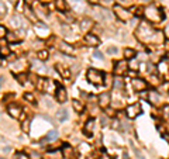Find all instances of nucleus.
Instances as JSON below:
<instances>
[{"mask_svg": "<svg viewBox=\"0 0 169 159\" xmlns=\"http://www.w3.org/2000/svg\"><path fill=\"white\" fill-rule=\"evenodd\" d=\"M156 34L158 33H155V31L152 30L151 25H149V24H146V23H142L141 25H140V28H138V31H137L138 38H140L141 41H145V42L151 41Z\"/></svg>", "mask_w": 169, "mask_h": 159, "instance_id": "1", "label": "nucleus"}, {"mask_svg": "<svg viewBox=\"0 0 169 159\" xmlns=\"http://www.w3.org/2000/svg\"><path fill=\"white\" fill-rule=\"evenodd\" d=\"M144 13H145L146 19L151 20V21H154V23H159V21H162V19L165 17L164 13H162V11H161L156 6H148Z\"/></svg>", "mask_w": 169, "mask_h": 159, "instance_id": "2", "label": "nucleus"}, {"mask_svg": "<svg viewBox=\"0 0 169 159\" xmlns=\"http://www.w3.org/2000/svg\"><path fill=\"white\" fill-rule=\"evenodd\" d=\"M103 79H104V75L101 73L100 70L97 69H89L87 70V80L93 84H101L103 83Z\"/></svg>", "mask_w": 169, "mask_h": 159, "instance_id": "3", "label": "nucleus"}, {"mask_svg": "<svg viewBox=\"0 0 169 159\" xmlns=\"http://www.w3.org/2000/svg\"><path fill=\"white\" fill-rule=\"evenodd\" d=\"M114 13L117 16V19L121 20V21H128L131 17V11L124 9L123 6H114Z\"/></svg>", "mask_w": 169, "mask_h": 159, "instance_id": "4", "label": "nucleus"}, {"mask_svg": "<svg viewBox=\"0 0 169 159\" xmlns=\"http://www.w3.org/2000/svg\"><path fill=\"white\" fill-rule=\"evenodd\" d=\"M142 113V107L140 103H134L130 104L127 107V117L128 118H137L140 114Z\"/></svg>", "mask_w": 169, "mask_h": 159, "instance_id": "5", "label": "nucleus"}, {"mask_svg": "<svg viewBox=\"0 0 169 159\" xmlns=\"http://www.w3.org/2000/svg\"><path fill=\"white\" fill-rule=\"evenodd\" d=\"M85 44H86L87 47H99V38L96 35H93V34H86L85 35Z\"/></svg>", "mask_w": 169, "mask_h": 159, "instance_id": "6", "label": "nucleus"}, {"mask_svg": "<svg viewBox=\"0 0 169 159\" xmlns=\"http://www.w3.org/2000/svg\"><path fill=\"white\" fill-rule=\"evenodd\" d=\"M133 89L137 90V92H141V90H145L146 87V82L144 79H138V78H135V79H133Z\"/></svg>", "mask_w": 169, "mask_h": 159, "instance_id": "7", "label": "nucleus"}, {"mask_svg": "<svg viewBox=\"0 0 169 159\" xmlns=\"http://www.w3.org/2000/svg\"><path fill=\"white\" fill-rule=\"evenodd\" d=\"M99 106L101 108H107L110 106V94L109 93H101L99 96Z\"/></svg>", "mask_w": 169, "mask_h": 159, "instance_id": "8", "label": "nucleus"}, {"mask_svg": "<svg viewBox=\"0 0 169 159\" xmlns=\"http://www.w3.org/2000/svg\"><path fill=\"white\" fill-rule=\"evenodd\" d=\"M97 13H99V20H101V21H111V19H113V16H111L109 10L99 9Z\"/></svg>", "mask_w": 169, "mask_h": 159, "instance_id": "9", "label": "nucleus"}, {"mask_svg": "<svg viewBox=\"0 0 169 159\" xmlns=\"http://www.w3.org/2000/svg\"><path fill=\"white\" fill-rule=\"evenodd\" d=\"M148 100H149V103L152 104H159L161 103V94L156 92V90H152V92H149V94H148Z\"/></svg>", "mask_w": 169, "mask_h": 159, "instance_id": "10", "label": "nucleus"}, {"mask_svg": "<svg viewBox=\"0 0 169 159\" xmlns=\"http://www.w3.org/2000/svg\"><path fill=\"white\" fill-rule=\"evenodd\" d=\"M66 99H68L66 90H65L64 87H58V90H56V100H58L59 103H65Z\"/></svg>", "mask_w": 169, "mask_h": 159, "instance_id": "11", "label": "nucleus"}, {"mask_svg": "<svg viewBox=\"0 0 169 159\" xmlns=\"http://www.w3.org/2000/svg\"><path fill=\"white\" fill-rule=\"evenodd\" d=\"M56 70H58V73H59L64 79H69V78H71V70H69L68 68L62 66L61 63H58V65H56Z\"/></svg>", "mask_w": 169, "mask_h": 159, "instance_id": "12", "label": "nucleus"}, {"mask_svg": "<svg viewBox=\"0 0 169 159\" xmlns=\"http://www.w3.org/2000/svg\"><path fill=\"white\" fill-rule=\"evenodd\" d=\"M59 49L66 55H73V52H75L72 45H69L66 42H59Z\"/></svg>", "mask_w": 169, "mask_h": 159, "instance_id": "13", "label": "nucleus"}, {"mask_svg": "<svg viewBox=\"0 0 169 159\" xmlns=\"http://www.w3.org/2000/svg\"><path fill=\"white\" fill-rule=\"evenodd\" d=\"M127 62L125 61H120V62H117V65H116V73L117 75H123V73H125L127 72Z\"/></svg>", "mask_w": 169, "mask_h": 159, "instance_id": "14", "label": "nucleus"}, {"mask_svg": "<svg viewBox=\"0 0 169 159\" xmlns=\"http://www.w3.org/2000/svg\"><path fill=\"white\" fill-rule=\"evenodd\" d=\"M9 113L13 118H20L21 117V108L17 106H10L9 107Z\"/></svg>", "mask_w": 169, "mask_h": 159, "instance_id": "15", "label": "nucleus"}, {"mask_svg": "<svg viewBox=\"0 0 169 159\" xmlns=\"http://www.w3.org/2000/svg\"><path fill=\"white\" fill-rule=\"evenodd\" d=\"M92 27H93V23H92V20L85 19V20H82V21H80V30H82L83 33H87V31H89Z\"/></svg>", "mask_w": 169, "mask_h": 159, "instance_id": "16", "label": "nucleus"}, {"mask_svg": "<svg viewBox=\"0 0 169 159\" xmlns=\"http://www.w3.org/2000/svg\"><path fill=\"white\" fill-rule=\"evenodd\" d=\"M72 107L75 111H78V113H82L83 111V108H85V106H83V103L80 102V100H72Z\"/></svg>", "mask_w": 169, "mask_h": 159, "instance_id": "17", "label": "nucleus"}, {"mask_svg": "<svg viewBox=\"0 0 169 159\" xmlns=\"http://www.w3.org/2000/svg\"><path fill=\"white\" fill-rule=\"evenodd\" d=\"M58 120H59L61 122L62 121H65V120H68V117H69V113H68V110L66 108H61L59 111H58Z\"/></svg>", "mask_w": 169, "mask_h": 159, "instance_id": "18", "label": "nucleus"}, {"mask_svg": "<svg viewBox=\"0 0 169 159\" xmlns=\"http://www.w3.org/2000/svg\"><path fill=\"white\" fill-rule=\"evenodd\" d=\"M93 127H95V121H93V120H89V121L85 124V132L87 134V137L92 135V132H93Z\"/></svg>", "mask_w": 169, "mask_h": 159, "instance_id": "19", "label": "nucleus"}, {"mask_svg": "<svg viewBox=\"0 0 169 159\" xmlns=\"http://www.w3.org/2000/svg\"><path fill=\"white\" fill-rule=\"evenodd\" d=\"M73 155V149L69 145H64L62 146V156L64 158H71Z\"/></svg>", "mask_w": 169, "mask_h": 159, "instance_id": "20", "label": "nucleus"}, {"mask_svg": "<svg viewBox=\"0 0 169 159\" xmlns=\"http://www.w3.org/2000/svg\"><path fill=\"white\" fill-rule=\"evenodd\" d=\"M55 6H56V9L61 10V11L66 10V3H65V0H55Z\"/></svg>", "mask_w": 169, "mask_h": 159, "instance_id": "21", "label": "nucleus"}, {"mask_svg": "<svg viewBox=\"0 0 169 159\" xmlns=\"http://www.w3.org/2000/svg\"><path fill=\"white\" fill-rule=\"evenodd\" d=\"M113 87H114V90L123 89V87H124L123 79H120V78H116V79H114V83H113Z\"/></svg>", "mask_w": 169, "mask_h": 159, "instance_id": "22", "label": "nucleus"}, {"mask_svg": "<svg viewBox=\"0 0 169 159\" xmlns=\"http://www.w3.org/2000/svg\"><path fill=\"white\" fill-rule=\"evenodd\" d=\"M124 56H125L127 59H133L134 56H135V51L131 49V48H127V49L124 51Z\"/></svg>", "mask_w": 169, "mask_h": 159, "instance_id": "23", "label": "nucleus"}, {"mask_svg": "<svg viewBox=\"0 0 169 159\" xmlns=\"http://www.w3.org/2000/svg\"><path fill=\"white\" fill-rule=\"evenodd\" d=\"M26 14H27V19H30L32 21V23H35L37 19H35V14L32 13L31 9H26Z\"/></svg>", "mask_w": 169, "mask_h": 159, "instance_id": "24", "label": "nucleus"}, {"mask_svg": "<svg viewBox=\"0 0 169 159\" xmlns=\"http://www.w3.org/2000/svg\"><path fill=\"white\" fill-rule=\"evenodd\" d=\"M168 68H169L168 62H161L159 63V72L161 73H166V72H168Z\"/></svg>", "mask_w": 169, "mask_h": 159, "instance_id": "25", "label": "nucleus"}, {"mask_svg": "<svg viewBox=\"0 0 169 159\" xmlns=\"http://www.w3.org/2000/svg\"><path fill=\"white\" fill-rule=\"evenodd\" d=\"M56 137H58V132L55 131V130H52V131L48 132V135H47V141H54V140H56Z\"/></svg>", "mask_w": 169, "mask_h": 159, "instance_id": "26", "label": "nucleus"}, {"mask_svg": "<svg viewBox=\"0 0 169 159\" xmlns=\"http://www.w3.org/2000/svg\"><path fill=\"white\" fill-rule=\"evenodd\" d=\"M38 59H40V61H47V59H48V51L44 49V51L38 52Z\"/></svg>", "mask_w": 169, "mask_h": 159, "instance_id": "27", "label": "nucleus"}, {"mask_svg": "<svg viewBox=\"0 0 169 159\" xmlns=\"http://www.w3.org/2000/svg\"><path fill=\"white\" fill-rule=\"evenodd\" d=\"M107 54H113V55H114V54H119V48L117 47H109L107 48Z\"/></svg>", "mask_w": 169, "mask_h": 159, "instance_id": "28", "label": "nucleus"}, {"mask_svg": "<svg viewBox=\"0 0 169 159\" xmlns=\"http://www.w3.org/2000/svg\"><path fill=\"white\" fill-rule=\"evenodd\" d=\"M130 68H131V69H134V70H137L138 69V63H137V61H135V59H131V61H130Z\"/></svg>", "mask_w": 169, "mask_h": 159, "instance_id": "29", "label": "nucleus"}, {"mask_svg": "<svg viewBox=\"0 0 169 159\" xmlns=\"http://www.w3.org/2000/svg\"><path fill=\"white\" fill-rule=\"evenodd\" d=\"M21 128H23L24 132H28V130H30V121H24L23 125H21Z\"/></svg>", "mask_w": 169, "mask_h": 159, "instance_id": "30", "label": "nucleus"}, {"mask_svg": "<svg viewBox=\"0 0 169 159\" xmlns=\"http://www.w3.org/2000/svg\"><path fill=\"white\" fill-rule=\"evenodd\" d=\"M24 97H26V100H30L31 103H34V102H35V99H34V96H32L31 93H26V94H24Z\"/></svg>", "mask_w": 169, "mask_h": 159, "instance_id": "31", "label": "nucleus"}, {"mask_svg": "<svg viewBox=\"0 0 169 159\" xmlns=\"http://www.w3.org/2000/svg\"><path fill=\"white\" fill-rule=\"evenodd\" d=\"M9 54V48L5 47V41L2 42V55H7Z\"/></svg>", "mask_w": 169, "mask_h": 159, "instance_id": "32", "label": "nucleus"}, {"mask_svg": "<svg viewBox=\"0 0 169 159\" xmlns=\"http://www.w3.org/2000/svg\"><path fill=\"white\" fill-rule=\"evenodd\" d=\"M6 38H7L9 41H16V40H17V37L14 35V33H9L7 35H6Z\"/></svg>", "mask_w": 169, "mask_h": 159, "instance_id": "33", "label": "nucleus"}, {"mask_svg": "<svg viewBox=\"0 0 169 159\" xmlns=\"http://www.w3.org/2000/svg\"><path fill=\"white\" fill-rule=\"evenodd\" d=\"M93 56H95V58H97V59H103V54H101L100 51H97V49L93 52Z\"/></svg>", "mask_w": 169, "mask_h": 159, "instance_id": "34", "label": "nucleus"}, {"mask_svg": "<svg viewBox=\"0 0 169 159\" xmlns=\"http://www.w3.org/2000/svg\"><path fill=\"white\" fill-rule=\"evenodd\" d=\"M18 82L21 84H26V75H20L18 76Z\"/></svg>", "mask_w": 169, "mask_h": 159, "instance_id": "35", "label": "nucleus"}, {"mask_svg": "<svg viewBox=\"0 0 169 159\" xmlns=\"http://www.w3.org/2000/svg\"><path fill=\"white\" fill-rule=\"evenodd\" d=\"M6 35H7V34H6V30H5V27L2 25V27H0V37H2V38H5Z\"/></svg>", "mask_w": 169, "mask_h": 159, "instance_id": "36", "label": "nucleus"}, {"mask_svg": "<svg viewBox=\"0 0 169 159\" xmlns=\"http://www.w3.org/2000/svg\"><path fill=\"white\" fill-rule=\"evenodd\" d=\"M80 149L85 151V152H87V151H89V145H86V144H82V145H80Z\"/></svg>", "mask_w": 169, "mask_h": 159, "instance_id": "37", "label": "nucleus"}, {"mask_svg": "<svg viewBox=\"0 0 169 159\" xmlns=\"http://www.w3.org/2000/svg\"><path fill=\"white\" fill-rule=\"evenodd\" d=\"M24 158V155H21V154H16L14 155V159H23Z\"/></svg>", "mask_w": 169, "mask_h": 159, "instance_id": "38", "label": "nucleus"}, {"mask_svg": "<svg viewBox=\"0 0 169 159\" xmlns=\"http://www.w3.org/2000/svg\"><path fill=\"white\" fill-rule=\"evenodd\" d=\"M89 3H92V4H96V3H99V0H87Z\"/></svg>", "mask_w": 169, "mask_h": 159, "instance_id": "39", "label": "nucleus"}, {"mask_svg": "<svg viewBox=\"0 0 169 159\" xmlns=\"http://www.w3.org/2000/svg\"><path fill=\"white\" fill-rule=\"evenodd\" d=\"M165 34H168V37H169V24L166 25V28H165Z\"/></svg>", "mask_w": 169, "mask_h": 159, "instance_id": "40", "label": "nucleus"}, {"mask_svg": "<svg viewBox=\"0 0 169 159\" xmlns=\"http://www.w3.org/2000/svg\"><path fill=\"white\" fill-rule=\"evenodd\" d=\"M5 13V1H2V14Z\"/></svg>", "mask_w": 169, "mask_h": 159, "instance_id": "41", "label": "nucleus"}, {"mask_svg": "<svg viewBox=\"0 0 169 159\" xmlns=\"http://www.w3.org/2000/svg\"><path fill=\"white\" fill-rule=\"evenodd\" d=\"M121 1H124V3H127V1H130V0H121Z\"/></svg>", "mask_w": 169, "mask_h": 159, "instance_id": "42", "label": "nucleus"}, {"mask_svg": "<svg viewBox=\"0 0 169 159\" xmlns=\"http://www.w3.org/2000/svg\"><path fill=\"white\" fill-rule=\"evenodd\" d=\"M144 1H149V0H144Z\"/></svg>", "mask_w": 169, "mask_h": 159, "instance_id": "43", "label": "nucleus"}, {"mask_svg": "<svg viewBox=\"0 0 169 159\" xmlns=\"http://www.w3.org/2000/svg\"><path fill=\"white\" fill-rule=\"evenodd\" d=\"M11 1H16V0H11Z\"/></svg>", "mask_w": 169, "mask_h": 159, "instance_id": "44", "label": "nucleus"}, {"mask_svg": "<svg viewBox=\"0 0 169 159\" xmlns=\"http://www.w3.org/2000/svg\"><path fill=\"white\" fill-rule=\"evenodd\" d=\"M2 159H5V158H2Z\"/></svg>", "mask_w": 169, "mask_h": 159, "instance_id": "45", "label": "nucleus"}]
</instances>
